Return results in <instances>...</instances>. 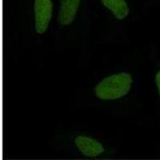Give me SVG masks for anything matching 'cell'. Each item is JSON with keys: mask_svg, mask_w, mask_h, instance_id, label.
<instances>
[{"mask_svg": "<svg viewBox=\"0 0 160 160\" xmlns=\"http://www.w3.org/2000/svg\"><path fill=\"white\" fill-rule=\"evenodd\" d=\"M132 82V77L128 73L122 72L110 75L95 87V95L102 100L118 99L129 92Z\"/></svg>", "mask_w": 160, "mask_h": 160, "instance_id": "1", "label": "cell"}, {"mask_svg": "<svg viewBox=\"0 0 160 160\" xmlns=\"http://www.w3.org/2000/svg\"><path fill=\"white\" fill-rule=\"evenodd\" d=\"M35 30L37 34L42 35L48 29L52 18L53 5L51 0H35Z\"/></svg>", "mask_w": 160, "mask_h": 160, "instance_id": "2", "label": "cell"}, {"mask_svg": "<svg viewBox=\"0 0 160 160\" xmlns=\"http://www.w3.org/2000/svg\"><path fill=\"white\" fill-rule=\"evenodd\" d=\"M75 143L80 152L87 157H96L104 152L102 144L90 137L79 135L75 138Z\"/></svg>", "mask_w": 160, "mask_h": 160, "instance_id": "3", "label": "cell"}, {"mask_svg": "<svg viewBox=\"0 0 160 160\" xmlns=\"http://www.w3.org/2000/svg\"><path fill=\"white\" fill-rule=\"evenodd\" d=\"M81 0H60L58 22L63 26L70 25L75 20Z\"/></svg>", "mask_w": 160, "mask_h": 160, "instance_id": "4", "label": "cell"}, {"mask_svg": "<svg viewBox=\"0 0 160 160\" xmlns=\"http://www.w3.org/2000/svg\"><path fill=\"white\" fill-rule=\"evenodd\" d=\"M101 2L118 20L124 19L129 15V8L125 0H101Z\"/></svg>", "mask_w": 160, "mask_h": 160, "instance_id": "5", "label": "cell"}, {"mask_svg": "<svg viewBox=\"0 0 160 160\" xmlns=\"http://www.w3.org/2000/svg\"><path fill=\"white\" fill-rule=\"evenodd\" d=\"M155 83H156L157 88H158V95L160 96V70L156 73V75H155Z\"/></svg>", "mask_w": 160, "mask_h": 160, "instance_id": "6", "label": "cell"}]
</instances>
